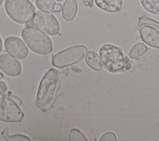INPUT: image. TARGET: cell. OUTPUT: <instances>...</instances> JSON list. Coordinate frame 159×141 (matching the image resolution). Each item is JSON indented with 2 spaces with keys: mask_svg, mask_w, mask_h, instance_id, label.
<instances>
[{
  "mask_svg": "<svg viewBox=\"0 0 159 141\" xmlns=\"http://www.w3.org/2000/svg\"><path fill=\"white\" fill-rule=\"evenodd\" d=\"M62 77V73L54 68L49 69L42 77L35 100V105L42 112H47L53 106L59 93Z\"/></svg>",
  "mask_w": 159,
  "mask_h": 141,
  "instance_id": "1",
  "label": "cell"
},
{
  "mask_svg": "<svg viewBox=\"0 0 159 141\" xmlns=\"http://www.w3.org/2000/svg\"><path fill=\"white\" fill-rule=\"evenodd\" d=\"M85 62L90 68L96 71H99L103 69V64L100 57L93 51H90L85 55Z\"/></svg>",
  "mask_w": 159,
  "mask_h": 141,
  "instance_id": "14",
  "label": "cell"
},
{
  "mask_svg": "<svg viewBox=\"0 0 159 141\" xmlns=\"http://www.w3.org/2000/svg\"><path fill=\"white\" fill-rule=\"evenodd\" d=\"M125 70H129L132 66V61L130 60V57H126L125 56Z\"/></svg>",
  "mask_w": 159,
  "mask_h": 141,
  "instance_id": "21",
  "label": "cell"
},
{
  "mask_svg": "<svg viewBox=\"0 0 159 141\" xmlns=\"http://www.w3.org/2000/svg\"><path fill=\"white\" fill-rule=\"evenodd\" d=\"M32 24L37 29L49 36H55L60 32V25L56 17L45 11H39L35 13Z\"/></svg>",
  "mask_w": 159,
  "mask_h": 141,
  "instance_id": "7",
  "label": "cell"
},
{
  "mask_svg": "<svg viewBox=\"0 0 159 141\" xmlns=\"http://www.w3.org/2000/svg\"><path fill=\"white\" fill-rule=\"evenodd\" d=\"M118 140L116 134L112 132H107L100 137L99 141H116Z\"/></svg>",
  "mask_w": 159,
  "mask_h": 141,
  "instance_id": "20",
  "label": "cell"
},
{
  "mask_svg": "<svg viewBox=\"0 0 159 141\" xmlns=\"http://www.w3.org/2000/svg\"><path fill=\"white\" fill-rule=\"evenodd\" d=\"M24 113L19 105L11 98L0 95V121L4 122H21Z\"/></svg>",
  "mask_w": 159,
  "mask_h": 141,
  "instance_id": "6",
  "label": "cell"
},
{
  "mask_svg": "<svg viewBox=\"0 0 159 141\" xmlns=\"http://www.w3.org/2000/svg\"><path fill=\"white\" fill-rule=\"evenodd\" d=\"M5 11L11 20L18 24L30 22L36 13L30 0H6Z\"/></svg>",
  "mask_w": 159,
  "mask_h": 141,
  "instance_id": "3",
  "label": "cell"
},
{
  "mask_svg": "<svg viewBox=\"0 0 159 141\" xmlns=\"http://www.w3.org/2000/svg\"><path fill=\"white\" fill-rule=\"evenodd\" d=\"M0 70L7 75L16 77L22 72V64L14 56L2 54L0 56Z\"/></svg>",
  "mask_w": 159,
  "mask_h": 141,
  "instance_id": "9",
  "label": "cell"
},
{
  "mask_svg": "<svg viewBox=\"0 0 159 141\" xmlns=\"http://www.w3.org/2000/svg\"><path fill=\"white\" fill-rule=\"evenodd\" d=\"M7 90V84H6L5 82L0 80V94L5 93Z\"/></svg>",
  "mask_w": 159,
  "mask_h": 141,
  "instance_id": "22",
  "label": "cell"
},
{
  "mask_svg": "<svg viewBox=\"0 0 159 141\" xmlns=\"http://www.w3.org/2000/svg\"><path fill=\"white\" fill-rule=\"evenodd\" d=\"M2 38L0 36V52L2 51Z\"/></svg>",
  "mask_w": 159,
  "mask_h": 141,
  "instance_id": "24",
  "label": "cell"
},
{
  "mask_svg": "<svg viewBox=\"0 0 159 141\" xmlns=\"http://www.w3.org/2000/svg\"><path fill=\"white\" fill-rule=\"evenodd\" d=\"M88 53V48L82 45H74L61 51L52 57V64L57 68L69 67L81 61Z\"/></svg>",
  "mask_w": 159,
  "mask_h": 141,
  "instance_id": "5",
  "label": "cell"
},
{
  "mask_svg": "<svg viewBox=\"0 0 159 141\" xmlns=\"http://www.w3.org/2000/svg\"><path fill=\"white\" fill-rule=\"evenodd\" d=\"M143 7L150 14L159 15V0H140Z\"/></svg>",
  "mask_w": 159,
  "mask_h": 141,
  "instance_id": "15",
  "label": "cell"
},
{
  "mask_svg": "<svg viewBox=\"0 0 159 141\" xmlns=\"http://www.w3.org/2000/svg\"><path fill=\"white\" fill-rule=\"evenodd\" d=\"M99 9L108 13L119 12L123 6V0H94Z\"/></svg>",
  "mask_w": 159,
  "mask_h": 141,
  "instance_id": "11",
  "label": "cell"
},
{
  "mask_svg": "<svg viewBox=\"0 0 159 141\" xmlns=\"http://www.w3.org/2000/svg\"><path fill=\"white\" fill-rule=\"evenodd\" d=\"M2 1H3V0H0V6H1V5H2Z\"/></svg>",
  "mask_w": 159,
  "mask_h": 141,
  "instance_id": "27",
  "label": "cell"
},
{
  "mask_svg": "<svg viewBox=\"0 0 159 141\" xmlns=\"http://www.w3.org/2000/svg\"><path fill=\"white\" fill-rule=\"evenodd\" d=\"M3 77H4L3 74H2V71H1V70H0V80H2V79H3Z\"/></svg>",
  "mask_w": 159,
  "mask_h": 141,
  "instance_id": "25",
  "label": "cell"
},
{
  "mask_svg": "<svg viewBox=\"0 0 159 141\" xmlns=\"http://www.w3.org/2000/svg\"><path fill=\"white\" fill-rule=\"evenodd\" d=\"M99 57L103 67L109 72L116 73L125 70V56L119 47L106 44L99 49Z\"/></svg>",
  "mask_w": 159,
  "mask_h": 141,
  "instance_id": "4",
  "label": "cell"
},
{
  "mask_svg": "<svg viewBox=\"0 0 159 141\" xmlns=\"http://www.w3.org/2000/svg\"><path fill=\"white\" fill-rule=\"evenodd\" d=\"M69 140L70 141H88L89 139L80 130L76 129H72L69 134Z\"/></svg>",
  "mask_w": 159,
  "mask_h": 141,
  "instance_id": "18",
  "label": "cell"
},
{
  "mask_svg": "<svg viewBox=\"0 0 159 141\" xmlns=\"http://www.w3.org/2000/svg\"><path fill=\"white\" fill-rule=\"evenodd\" d=\"M77 14L76 0H65L62 6V17L66 22H72Z\"/></svg>",
  "mask_w": 159,
  "mask_h": 141,
  "instance_id": "12",
  "label": "cell"
},
{
  "mask_svg": "<svg viewBox=\"0 0 159 141\" xmlns=\"http://www.w3.org/2000/svg\"><path fill=\"white\" fill-rule=\"evenodd\" d=\"M85 4L89 6V7H92V0H85Z\"/></svg>",
  "mask_w": 159,
  "mask_h": 141,
  "instance_id": "23",
  "label": "cell"
},
{
  "mask_svg": "<svg viewBox=\"0 0 159 141\" xmlns=\"http://www.w3.org/2000/svg\"><path fill=\"white\" fill-rule=\"evenodd\" d=\"M22 37L28 47L38 55H47L52 50L50 38L34 26H26L22 31Z\"/></svg>",
  "mask_w": 159,
  "mask_h": 141,
  "instance_id": "2",
  "label": "cell"
},
{
  "mask_svg": "<svg viewBox=\"0 0 159 141\" xmlns=\"http://www.w3.org/2000/svg\"><path fill=\"white\" fill-rule=\"evenodd\" d=\"M35 4L40 11L48 13L60 12L62 10V6L54 0H35Z\"/></svg>",
  "mask_w": 159,
  "mask_h": 141,
  "instance_id": "13",
  "label": "cell"
},
{
  "mask_svg": "<svg viewBox=\"0 0 159 141\" xmlns=\"http://www.w3.org/2000/svg\"><path fill=\"white\" fill-rule=\"evenodd\" d=\"M147 52V47L143 43H138L132 47L129 53V57L130 59L139 58L143 56Z\"/></svg>",
  "mask_w": 159,
  "mask_h": 141,
  "instance_id": "16",
  "label": "cell"
},
{
  "mask_svg": "<svg viewBox=\"0 0 159 141\" xmlns=\"http://www.w3.org/2000/svg\"><path fill=\"white\" fill-rule=\"evenodd\" d=\"M139 35L142 40L149 46L159 49V31L157 29L144 25L140 27Z\"/></svg>",
  "mask_w": 159,
  "mask_h": 141,
  "instance_id": "10",
  "label": "cell"
},
{
  "mask_svg": "<svg viewBox=\"0 0 159 141\" xmlns=\"http://www.w3.org/2000/svg\"><path fill=\"white\" fill-rule=\"evenodd\" d=\"M144 25H150L152 27L155 28L157 30L159 31V22L157 21L154 20L150 18H147V17H140L139 18V21H138V26L139 28L143 26Z\"/></svg>",
  "mask_w": 159,
  "mask_h": 141,
  "instance_id": "17",
  "label": "cell"
},
{
  "mask_svg": "<svg viewBox=\"0 0 159 141\" xmlns=\"http://www.w3.org/2000/svg\"><path fill=\"white\" fill-rule=\"evenodd\" d=\"M54 1H56V2H62L64 0H54Z\"/></svg>",
  "mask_w": 159,
  "mask_h": 141,
  "instance_id": "26",
  "label": "cell"
},
{
  "mask_svg": "<svg viewBox=\"0 0 159 141\" xmlns=\"http://www.w3.org/2000/svg\"><path fill=\"white\" fill-rule=\"evenodd\" d=\"M2 136L4 137V139H6V140H27V141H30L31 139H30L29 137H27V136H24V135H21V134H16V135H11V136H10V135H8L7 132L6 133L5 132H2Z\"/></svg>",
  "mask_w": 159,
  "mask_h": 141,
  "instance_id": "19",
  "label": "cell"
},
{
  "mask_svg": "<svg viewBox=\"0 0 159 141\" xmlns=\"http://www.w3.org/2000/svg\"><path fill=\"white\" fill-rule=\"evenodd\" d=\"M6 51L18 60H24L29 55V49L23 41L17 36H9L4 41Z\"/></svg>",
  "mask_w": 159,
  "mask_h": 141,
  "instance_id": "8",
  "label": "cell"
}]
</instances>
